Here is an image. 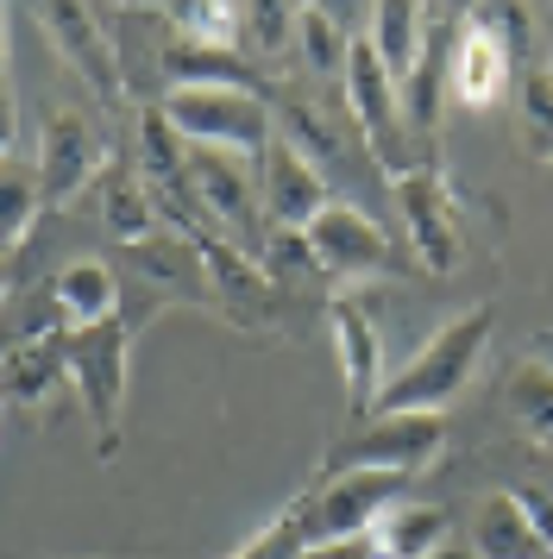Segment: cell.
<instances>
[{"label":"cell","instance_id":"7a4b0ae2","mask_svg":"<svg viewBox=\"0 0 553 559\" xmlns=\"http://www.w3.org/2000/svg\"><path fill=\"white\" fill-rule=\"evenodd\" d=\"M346 114L372 164L384 170L390 182H402L409 170H422L415 152H409V120H402V82L384 70V57L372 51V38H358L346 57Z\"/></svg>","mask_w":553,"mask_h":559},{"label":"cell","instance_id":"2e32d148","mask_svg":"<svg viewBox=\"0 0 553 559\" xmlns=\"http://www.w3.org/2000/svg\"><path fill=\"white\" fill-rule=\"evenodd\" d=\"M95 207H101V227L126 246H145V239H157L164 233V207H157V195H151L145 170L132 164V157H107V170L95 177Z\"/></svg>","mask_w":553,"mask_h":559},{"label":"cell","instance_id":"3957f363","mask_svg":"<svg viewBox=\"0 0 553 559\" xmlns=\"http://www.w3.org/2000/svg\"><path fill=\"white\" fill-rule=\"evenodd\" d=\"M409 478L402 472H327L315 478V490H302L290 515H296L302 540H352V534H372L390 509L402 503Z\"/></svg>","mask_w":553,"mask_h":559},{"label":"cell","instance_id":"9a60e30c","mask_svg":"<svg viewBox=\"0 0 553 559\" xmlns=\"http://www.w3.org/2000/svg\"><path fill=\"white\" fill-rule=\"evenodd\" d=\"M126 264H132V277L145 283L151 296H170V302H196L208 296L214 302V289H208V264H201V239L183 227H164L157 239L145 246H126Z\"/></svg>","mask_w":553,"mask_h":559},{"label":"cell","instance_id":"d6986e66","mask_svg":"<svg viewBox=\"0 0 553 559\" xmlns=\"http://www.w3.org/2000/svg\"><path fill=\"white\" fill-rule=\"evenodd\" d=\"M472 547H478V559H553V547L528 522V509L516 490H491L472 509Z\"/></svg>","mask_w":553,"mask_h":559},{"label":"cell","instance_id":"30bf717a","mask_svg":"<svg viewBox=\"0 0 553 559\" xmlns=\"http://www.w3.org/2000/svg\"><path fill=\"white\" fill-rule=\"evenodd\" d=\"M107 157L114 152H101L95 127H89L75 107H50L45 127H38V164H32V170H38V189H45V202L70 207L75 195H89L95 177L107 170Z\"/></svg>","mask_w":553,"mask_h":559},{"label":"cell","instance_id":"1f68e13d","mask_svg":"<svg viewBox=\"0 0 553 559\" xmlns=\"http://www.w3.org/2000/svg\"><path fill=\"white\" fill-rule=\"evenodd\" d=\"M302 559H384V554H377L372 534H352V540H315Z\"/></svg>","mask_w":553,"mask_h":559},{"label":"cell","instance_id":"9c48e42d","mask_svg":"<svg viewBox=\"0 0 553 559\" xmlns=\"http://www.w3.org/2000/svg\"><path fill=\"white\" fill-rule=\"evenodd\" d=\"M32 13H38V26H45L50 51L63 57L101 102H126V63H120V51H114V38H107V26H101L95 7L50 0V7H32Z\"/></svg>","mask_w":553,"mask_h":559},{"label":"cell","instance_id":"f546056e","mask_svg":"<svg viewBox=\"0 0 553 559\" xmlns=\"http://www.w3.org/2000/svg\"><path fill=\"white\" fill-rule=\"evenodd\" d=\"M264 264L276 283H315L321 264L308 252V233H264Z\"/></svg>","mask_w":553,"mask_h":559},{"label":"cell","instance_id":"d4e9b609","mask_svg":"<svg viewBox=\"0 0 553 559\" xmlns=\"http://www.w3.org/2000/svg\"><path fill=\"white\" fill-rule=\"evenodd\" d=\"M352 38L346 20H340V7H296V57L308 76H346V57H352Z\"/></svg>","mask_w":553,"mask_h":559},{"label":"cell","instance_id":"8992f818","mask_svg":"<svg viewBox=\"0 0 553 559\" xmlns=\"http://www.w3.org/2000/svg\"><path fill=\"white\" fill-rule=\"evenodd\" d=\"M447 453V421L440 415H365L346 440H333L321 459L327 472H402L415 478Z\"/></svg>","mask_w":553,"mask_h":559},{"label":"cell","instance_id":"603a6c76","mask_svg":"<svg viewBox=\"0 0 553 559\" xmlns=\"http://www.w3.org/2000/svg\"><path fill=\"white\" fill-rule=\"evenodd\" d=\"M372 540H377L384 559H434L440 547H447V509L409 503V497H402V503L372 528Z\"/></svg>","mask_w":553,"mask_h":559},{"label":"cell","instance_id":"83f0119b","mask_svg":"<svg viewBox=\"0 0 553 559\" xmlns=\"http://www.w3.org/2000/svg\"><path fill=\"white\" fill-rule=\"evenodd\" d=\"M164 26H170L176 38L233 51V45H239V7H226V0H176V7H164Z\"/></svg>","mask_w":553,"mask_h":559},{"label":"cell","instance_id":"4316f807","mask_svg":"<svg viewBox=\"0 0 553 559\" xmlns=\"http://www.w3.org/2000/svg\"><path fill=\"white\" fill-rule=\"evenodd\" d=\"M38 214H50L45 189H38V170H25L20 157L7 164V214H0V252L20 258L32 227H38Z\"/></svg>","mask_w":553,"mask_h":559},{"label":"cell","instance_id":"836d02e7","mask_svg":"<svg viewBox=\"0 0 553 559\" xmlns=\"http://www.w3.org/2000/svg\"><path fill=\"white\" fill-rule=\"evenodd\" d=\"M434 559H478V547H452V540H447V547H440Z\"/></svg>","mask_w":553,"mask_h":559},{"label":"cell","instance_id":"ba28073f","mask_svg":"<svg viewBox=\"0 0 553 559\" xmlns=\"http://www.w3.org/2000/svg\"><path fill=\"white\" fill-rule=\"evenodd\" d=\"M390 195H397L402 239H409L415 264L434 271V277L459 271V221H452V189H447V177H440V164L409 170L402 182H390Z\"/></svg>","mask_w":553,"mask_h":559},{"label":"cell","instance_id":"cb8c5ba5","mask_svg":"<svg viewBox=\"0 0 553 559\" xmlns=\"http://www.w3.org/2000/svg\"><path fill=\"white\" fill-rule=\"evenodd\" d=\"M516 145L528 164H553V63H528L516 82Z\"/></svg>","mask_w":553,"mask_h":559},{"label":"cell","instance_id":"4fadbf2b","mask_svg":"<svg viewBox=\"0 0 553 559\" xmlns=\"http://www.w3.org/2000/svg\"><path fill=\"white\" fill-rule=\"evenodd\" d=\"M509 76H516V51L503 45L497 32L484 26V13H459V38H452V102L466 114H484L509 95Z\"/></svg>","mask_w":553,"mask_h":559},{"label":"cell","instance_id":"e0dca14e","mask_svg":"<svg viewBox=\"0 0 553 559\" xmlns=\"http://www.w3.org/2000/svg\"><path fill=\"white\" fill-rule=\"evenodd\" d=\"M157 70H164L170 88H246V95H264V102L276 95L271 76L258 63H246L239 51H214V45H196V38H176V32L164 38Z\"/></svg>","mask_w":553,"mask_h":559},{"label":"cell","instance_id":"6da1fadb","mask_svg":"<svg viewBox=\"0 0 553 559\" xmlns=\"http://www.w3.org/2000/svg\"><path fill=\"white\" fill-rule=\"evenodd\" d=\"M491 333H497V308L472 302L466 314H452L427 333L415 353L402 358L372 415H440V408L478 378V365L491 353Z\"/></svg>","mask_w":553,"mask_h":559},{"label":"cell","instance_id":"5bb4252c","mask_svg":"<svg viewBox=\"0 0 553 559\" xmlns=\"http://www.w3.org/2000/svg\"><path fill=\"white\" fill-rule=\"evenodd\" d=\"M327 328H333V346H340V371H346V396L352 415H372L377 396H384V333H377V314L358 296H333L327 302Z\"/></svg>","mask_w":553,"mask_h":559},{"label":"cell","instance_id":"7402d4cb","mask_svg":"<svg viewBox=\"0 0 553 559\" xmlns=\"http://www.w3.org/2000/svg\"><path fill=\"white\" fill-rule=\"evenodd\" d=\"M365 38H372V51L384 57V70L397 82H409V70H415L422 51H427V7H415V0H377Z\"/></svg>","mask_w":553,"mask_h":559},{"label":"cell","instance_id":"d6a6232c","mask_svg":"<svg viewBox=\"0 0 553 559\" xmlns=\"http://www.w3.org/2000/svg\"><path fill=\"white\" fill-rule=\"evenodd\" d=\"M516 497H522L528 522H534V528H541V540H548V547H553V497H548V490H541V484H522V490H516Z\"/></svg>","mask_w":553,"mask_h":559},{"label":"cell","instance_id":"277c9868","mask_svg":"<svg viewBox=\"0 0 553 559\" xmlns=\"http://www.w3.org/2000/svg\"><path fill=\"white\" fill-rule=\"evenodd\" d=\"M157 107H164V120L189 145H221V152H239V157H264L276 139L271 102L246 95V88H170Z\"/></svg>","mask_w":553,"mask_h":559},{"label":"cell","instance_id":"f1b7e54d","mask_svg":"<svg viewBox=\"0 0 553 559\" xmlns=\"http://www.w3.org/2000/svg\"><path fill=\"white\" fill-rule=\"evenodd\" d=\"M239 38L251 45V57L296 51V7H283V0H251V7H239Z\"/></svg>","mask_w":553,"mask_h":559},{"label":"cell","instance_id":"8fae6325","mask_svg":"<svg viewBox=\"0 0 553 559\" xmlns=\"http://www.w3.org/2000/svg\"><path fill=\"white\" fill-rule=\"evenodd\" d=\"M258 202H264V227L271 233H308L333 207L327 170L308 164L290 139H271V152L258 157Z\"/></svg>","mask_w":553,"mask_h":559},{"label":"cell","instance_id":"7c38bea8","mask_svg":"<svg viewBox=\"0 0 553 559\" xmlns=\"http://www.w3.org/2000/svg\"><path fill=\"white\" fill-rule=\"evenodd\" d=\"M258 157H239V152H221V145H189V177H196V195L208 207V221L221 239H246L251 221L264 214L258 202V170H251Z\"/></svg>","mask_w":553,"mask_h":559},{"label":"cell","instance_id":"5b68a950","mask_svg":"<svg viewBox=\"0 0 553 559\" xmlns=\"http://www.w3.org/2000/svg\"><path fill=\"white\" fill-rule=\"evenodd\" d=\"M126 353H132V321L70 333V390L82 396L95 421V459L120 453V421H126Z\"/></svg>","mask_w":553,"mask_h":559},{"label":"cell","instance_id":"4dcf8cb0","mask_svg":"<svg viewBox=\"0 0 553 559\" xmlns=\"http://www.w3.org/2000/svg\"><path fill=\"white\" fill-rule=\"evenodd\" d=\"M302 554H308V540H302L296 515L283 509V515H271V522L246 540V547H233L226 559H302Z\"/></svg>","mask_w":553,"mask_h":559},{"label":"cell","instance_id":"ffe728a7","mask_svg":"<svg viewBox=\"0 0 553 559\" xmlns=\"http://www.w3.org/2000/svg\"><path fill=\"white\" fill-rule=\"evenodd\" d=\"M50 296H57V308H63L70 333L120 321V277H114V264H101V258H75V264H63V271L50 277Z\"/></svg>","mask_w":553,"mask_h":559},{"label":"cell","instance_id":"44dd1931","mask_svg":"<svg viewBox=\"0 0 553 559\" xmlns=\"http://www.w3.org/2000/svg\"><path fill=\"white\" fill-rule=\"evenodd\" d=\"M70 383V333L57 340H32V346H7V403L13 408H50V396Z\"/></svg>","mask_w":553,"mask_h":559},{"label":"cell","instance_id":"ac0fdd59","mask_svg":"<svg viewBox=\"0 0 553 559\" xmlns=\"http://www.w3.org/2000/svg\"><path fill=\"white\" fill-rule=\"evenodd\" d=\"M201 264H208L214 308H226L233 321H264V314H271V277H264V271H258L233 239L208 233V239H201Z\"/></svg>","mask_w":553,"mask_h":559},{"label":"cell","instance_id":"52a82bcc","mask_svg":"<svg viewBox=\"0 0 553 559\" xmlns=\"http://www.w3.org/2000/svg\"><path fill=\"white\" fill-rule=\"evenodd\" d=\"M308 252L321 264V277H340V283H365V277L402 271V246L352 202H333L321 221L308 227Z\"/></svg>","mask_w":553,"mask_h":559},{"label":"cell","instance_id":"484cf974","mask_svg":"<svg viewBox=\"0 0 553 559\" xmlns=\"http://www.w3.org/2000/svg\"><path fill=\"white\" fill-rule=\"evenodd\" d=\"M503 396H509V408L522 415V428L534 433L541 447H553V365L548 358H516Z\"/></svg>","mask_w":553,"mask_h":559}]
</instances>
